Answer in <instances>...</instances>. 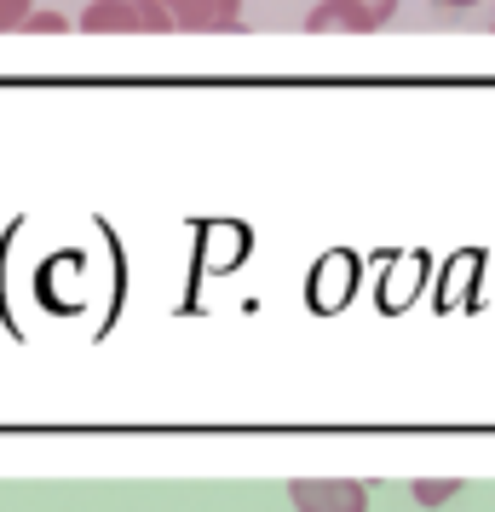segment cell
<instances>
[{
    "mask_svg": "<svg viewBox=\"0 0 495 512\" xmlns=\"http://www.w3.org/2000/svg\"><path fill=\"white\" fill-rule=\"evenodd\" d=\"M75 29H87V35H173L150 0H93L75 18Z\"/></svg>",
    "mask_w": 495,
    "mask_h": 512,
    "instance_id": "1",
    "label": "cell"
},
{
    "mask_svg": "<svg viewBox=\"0 0 495 512\" xmlns=\"http://www.w3.org/2000/svg\"><path fill=\"white\" fill-rule=\"evenodd\" d=\"M288 501L294 512H369V484L363 478H294Z\"/></svg>",
    "mask_w": 495,
    "mask_h": 512,
    "instance_id": "2",
    "label": "cell"
},
{
    "mask_svg": "<svg viewBox=\"0 0 495 512\" xmlns=\"http://www.w3.org/2000/svg\"><path fill=\"white\" fill-rule=\"evenodd\" d=\"M179 35H219V29H242V0H150Z\"/></svg>",
    "mask_w": 495,
    "mask_h": 512,
    "instance_id": "3",
    "label": "cell"
},
{
    "mask_svg": "<svg viewBox=\"0 0 495 512\" xmlns=\"http://www.w3.org/2000/svg\"><path fill=\"white\" fill-rule=\"evenodd\" d=\"M306 29L311 35H369V18H363V6H352V0H317L306 12Z\"/></svg>",
    "mask_w": 495,
    "mask_h": 512,
    "instance_id": "4",
    "label": "cell"
},
{
    "mask_svg": "<svg viewBox=\"0 0 495 512\" xmlns=\"http://www.w3.org/2000/svg\"><path fill=\"white\" fill-rule=\"evenodd\" d=\"M455 489H461L455 478H421V484H415V501H421V507H444Z\"/></svg>",
    "mask_w": 495,
    "mask_h": 512,
    "instance_id": "5",
    "label": "cell"
},
{
    "mask_svg": "<svg viewBox=\"0 0 495 512\" xmlns=\"http://www.w3.org/2000/svg\"><path fill=\"white\" fill-rule=\"evenodd\" d=\"M35 12V0H0V35H12V29H24V18Z\"/></svg>",
    "mask_w": 495,
    "mask_h": 512,
    "instance_id": "6",
    "label": "cell"
},
{
    "mask_svg": "<svg viewBox=\"0 0 495 512\" xmlns=\"http://www.w3.org/2000/svg\"><path fill=\"white\" fill-rule=\"evenodd\" d=\"M24 29L29 35H58V29H70V18H64V12H29Z\"/></svg>",
    "mask_w": 495,
    "mask_h": 512,
    "instance_id": "7",
    "label": "cell"
},
{
    "mask_svg": "<svg viewBox=\"0 0 495 512\" xmlns=\"http://www.w3.org/2000/svg\"><path fill=\"white\" fill-rule=\"evenodd\" d=\"M352 6H363V18H369L375 29H386L392 24V12H398V0H352Z\"/></svg>",
    "mask_w": 495,
    "mask_h": 512,
    "instance_id": "8",
    "label": "cell"
},
{
    "mask_svg": "<svg viewBox=\"0 0 495 512\" xmlns=\"http://www.w3.org/2000/svg\"><path fill=\"white\" fill-rule=\"evenodd\" d=\"M438 6H478V0H438Z\"/></svg>",
    "mask_w": 495,
    "mask_h": 512,
    "instance_id": "9",
    "label": "cell"
}]
</instances>
